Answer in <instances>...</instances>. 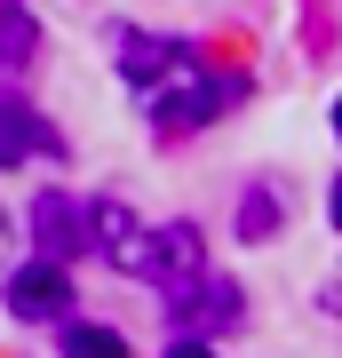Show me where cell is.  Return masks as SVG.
<instances>
[{
    "mask_svg": "<svg viewBox=\"0 0 342 358\" xmlns=\"http://www.w3.org/2000/svg\"><path fill=\"white\" fill-rule=\"evenodd\" d=\"M120 72L136 88V103L152 112V128H167V136L199 128V120H215L247 96L231 72H207L191 40H152V32H120Z\"/></svg>",
    "mask_w": 342,
    "mask_h": 358,
    "instance_id": "cell-1",
    "label": "cell"
},
{
    "mask_svg": "<svg viewBox=\"0 0 342 358\" xmlns=\"http://www.w3.org/2000/svg\"><path fill=\"white\" fill-rule=\"evenodd\" d=\"M88 223H96V247L127 271V279H159V287L199 279V231L191 223H136L120 199H96Z\"/></svg>",
    "mask_w": 342,
    "mask_h": 358,
    "instance_id": "cell-2",
    "label": "cell"
},
{
    "mask_svg": "<svg viewBox=\"0 0 342 358\" xmlns=\"http://www.w3.org/2000/svg\"><path fill=\"white\" fill-rule=\"evenodd\" d=\"M32 239L48 247V263H72V255H88V247H96V223H88V207H72L64 192H40Z\"/></svg>",
    "mask_w": 342,
    "mask_h": 358,
    "instance_id": "cell-3",
    "label": "cell"
},
{
    "mask_svg": "<svg viewBox=\"0 0 342 358\" xmlns=\"http://www.w3.org/2000/svg\"><path fill=\"white\" fill-rule=\"evenodd\" d=\"M167 319H176L183 334H199V327H231L239 319V287L231 279H183V287H167Z\"/></svg>",
    "mask_w": 342,
    "mask_h": 358,
    "instance_id": "cell-4",
    "label": "cell"
},
{
    "mask_svg": "<svg viewBox=\"0 0 342 358\" xmlns=\"http://www.w3.org/2000/svg\"><path fill=\"white\" fill-rule=\"evenodd\" d=\"M8 310L16 319H64L72 310V279H64V263H24L8 279Z\"/></svg>",
    "mask_w": 342,
    "mask_h": 358,
    "instance_id": "cell-5",
    "label": "cell"
},
{
    "mask_svg": "<svg viewBox=\"0 0 342 358\" xmlns=\"http://www.w3.org/2000/svg\"><path fill=\"white\" fill-rule=\"evenodd\" d=\"M48 152H56V128L32 120L24 96H8V167H16V159H48Z\"/></svg>",
    "mask_w": 342,
    "mask_h": 358,
    "instance_id": "cell-6",
    "label": "cell"
},
{
    "mask_svg": "<svg viewBox=\"0 0 342 358\" xmlns=\"http://www.w3.org/2000/svg\"><path fill=\"white\" fill-rule=\"evenodd\" d=\"M0 24H8V80H16V72H24V56H32V8H24V0H8Z\"/></svg>",
    "mask_w": 342,
    "mask_h": 358,
    "instance_id": "cell-7",
    "label": "cell"
},
{
    "mask_svg": "<svg viewBox=\"0 0 342 358\" xmlns=\"http://www.w3.org/2000/svg\"><path fill=\"white\" fill-rule=\"evenodd\" d=\"M239 231H247V239H271V231H279V199H271L263 183L239 199Z\"/></svg>",
    "mask_w": 342,
    "mask_h": 358,
    "instance_id": "cell-8",
    "label": "cell"
},
{
    "mask_svg": "<svg viewBox=\"0 0 342 358\" xmlns=\"http://www.w3.org/2000/svg\"><path fill=\"white\" fill-rule=\"evenodd\" d=\"M64 350H72V358H127V343H120L112 327H72V334H64Z\"/></svg>",
    "mask_w": 342,
    "mask_h": 358,
    "instance_id": "cell-9",
    "label": "cell"
},
{
    "mask_svg": "<svg viewBox=\"0 0 342 358\" xmlns=\"http://www.w3.org/2000/svg\"><path fill=\"white\" fill-rule=\"evenodd\" d=\"M167 358H215V350H207V343H191V334H183V343H167Z\"/></svg>",
    "mask_w": 342,
    "mask_h": 358,
    "instance_id": "cell-10",
    "label": "cell"
},
{
    "mask_svg": "<svg viewBox=\"0 0 342 358\" xmlns=\"http://www.w3.org/2000/svg\"><path fill=\"white\" fill-rule=\"evenodd\" d=\"M334 223H342V183H334Z\"/></svg>",
    "mask_w": 342,
    "mask_h": 358,
    "instance_id": "cell-11",
    "label": "cell"
},
{
    "mask_svg": "<svg viewBox=\"0 0 342 358\" xmlns=\"http://www.w3.org/2000/svg\"><path fill=\"white\" fill-rule=\"evenodd\" d=\"M334 128H342V103H334Z\"/></svg>",
    "mask_w": 342,
    "mask_h": 358,
    "instance_id": "cell-12",
    "label": "cell"
}]
</instances>
